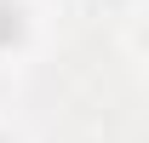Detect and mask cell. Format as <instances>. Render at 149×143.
Masks as SVG:
<instances>
[{
    "instance_id": "obj_1",
    "label": "cell",
    "mask_w": 149,
    "mask_h": 143,
    "mask_svg": "<svg viewBox=\"0 0 149 143\" xmlns=\"http://www.w3.org/2000/svg\"><path fill=\"white\" fill-rule=\"evenodd\" d=\"M23 35H29V17H23L17 0H0V52H17Z\"/></svg>"
},
{
    "instance_id": "obj_2",
    "label": "cell",
    "mask_w": 149,
    "mask_h": 143,
    "mask_svg": "<svg viewBox=\"0 0 149 143\" xmlns=\"http://www.w3.org/2000/svg\"><path fill=\"white\" fill-rule=\"evenodd\" d=\"M0 143H6V137H0Z\"/></svg>"
}]
</instances>
